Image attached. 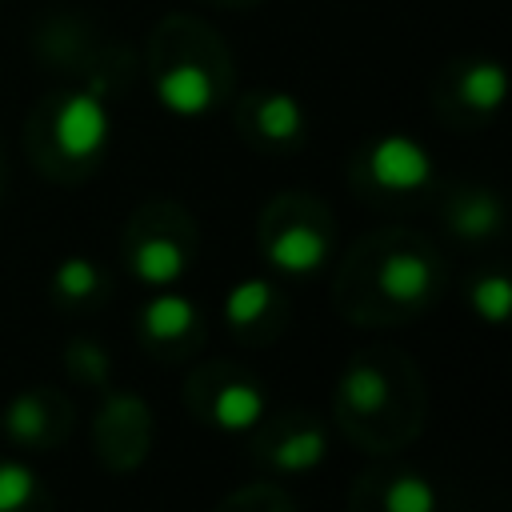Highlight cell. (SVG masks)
<instances>
[{
	"label": "cell",
	"instance_id": "12",
	"mask_svg": "<svg viewBox=\"0 0 512 512\" xmlns=\"http://www.w3.org/2000/svg\"><path fill=\"white\" fill-rule=\"evenodd\" d=\"M436 508H440L436 488L416 472L396 476L384 492V512H436Z\"/></svg>",
	"mask_w": 512,
	"mask_h": 512
},
{
	"label": "cell",
	"instance_id": "1",
	"mask_svg": "<svg viewBox=\"0 0 512 512\" xmlns=\"http://www.w3.org/2000/svg\"><path fill=\"white\" fill-rule=\"evenodd\" d=\"M52 136L68 160L96 156L112 136V116H108L104 96L96 88H80V92L64 96V104L56 108V120H52Z\"/></svg>",
	"mask_w": 512,
	"mask_h": 512
},
{
	"label": "cell",
	"instance_id": "17",
	"mask_svg": "<svg viewBox=\"0 0 512 512\" xmlns=\"http://www.w3.org/2000/svg\"><path fill=\"white\" fill-rule=\"evenodd\" d=\"M508 304H512V284L504 276H484V280L472 284V308L488 324H500L508 316Z\"/></svg>",
	"mask_w": 512,
	"mask_h": 512
},
{
	"label": "cell",
	"instance_id": "9",
	"mask_svg": "<svg viewBox=\"0 0 512 512\" xmlns=\"http://www.w3.org/2000/svg\"><path fill=\"white\" fill-rule=\"evenodd\" d=\"M504 92H508V80H504V68L492 64V60H476L464 76H460V100L472 108V112H492L504 104Z\"/></svg>",
	"mask_w": 512,
	"mask_h": 512
},
{
	"label": "cell",
	"instance_id": "3",
	"mask_svg": "<svg viewBox=\"0 0 512 512\" xmlns=\"http://www.w3.org/2000/svg\"><path fill=\"white\" fill-rule=\"evenodd\" d=\"M156 100L172 112V116H204L212 104H216V80L204 64L196 60H180L172 68H164L156 76Z\"/></svg>",
	"mask_w": 512,
	"mask_h": 512
},
{
	"label": "cell",
	"instance_id": "18",
	"mask_svg": "<svg viewBox=\"0 0 512 512\" xmlns=\"http://www.w3.org/2000/svg\"><path fill=\"white\" fill-rule=\"evenodd\" d=\"M52 284H56V292H60V296H68V300H84V296H92V292H96L100 276H96V268H92L88 260L72 256V260H64V264L56 268Z\"/></svg>",
	"mask_w": 512,
	"mask_h": 512
},
{
	"label": "cell",
	"instance_id": "7",
	"mask_svg": "<svg viewBox=\"0 0 512 512\" xmlns=\"http://www.w3.org/2000/svg\"><path fill=\"white\" fill-rule=\"evenodd\" d=\"M132 268H136V276H140L144 284L164 288V284H172V280L184 272V252H180L176 240H168V236H152V240H144V244L136 248Z\"/></svg>",
	"mask_w": 512,
	"mask_h": 512
},
{
	"label": "cell",
	"instance_id": "4",
	"mask_svg": "<svg viewBox=\"0 0 512 512\" xmlns=\"http://www.w3.org/2000/svg\"><path fill=\"white\" fill-rule=\"evenodd\" d=\"M328 256V244L316 228H304V224H292L284 232H276L268 240V260L272 268L288 272V276H304V272H316Z\"/></svg>",
	"mask_w": 512,
	"mask_h": 512
},
{
	"label": "cell",
	"instance_id": "14",
	"mask_svg": "<svg viewBox=\"0 0 512 512\" xmlns=\"http://www.w3.org/2000/svg\"><path fill=\"white\" fill-rule=\"evenodd\" d=\"M268 304H272V284L268 280H240L228 292L224 312H228L232 324H252V320H260L268 312Z\"/></svg>",
	"mask_w": 512,
	"mask_h": 512
},
{
	"label": "cell",
	"instance_id": "15",
	"mask_svg": "<svg viewBox=\"0 0 512 512\" xmlns=\"http://www.w3.org/2000/svg\"><path fill=\"white\" fill-rule=\"evenodd\" d=\"M500 224V204L484 192L468 196L460 208H456V232L460 236H492Z\"/></svg>",
	"mask_w": 512,
	"mask_h": 512
},
{
	"label": "cell",
	"instance_id": "5",
	"mask_svg": "<svg viewBox=\"0 0 512 512\" xmlns=\"http://www.w3.org/2000/svg\"><path fill=\"white\" fill-rule=\"evenodd\" d=\"M376 284H380V292H384L388 300L412 304V300H420V296L432 288V264H428L424 256H416V252H392V256L380 264Z\"/></svg>",
	"mask_w": 512,
	"mask_h": 512
},
{
	"label": "cell",
	"instance_id": "16",
	"mask_svg": "<svg viewBox=\"0 0 512 512\" xmlns=\"http://www.w3.org/2000/svg\"><path fill=\"white\" fill-rule=\"evenodd\" d=\"M4 428L16 440H40V432H44V404H40V396H32V392L16 396L8 404V412H4Z\"/></svg>",
	"mask_w": 512,
	"mask_h": 512
},
{
	"label": "cell",
	"instance_id": "10",
	"mask_svg": "<svg viewBox=\"0 0 512 512\" xmlns=\"http://www.w3.org/2000/svg\"><path fill=\"white\" fill-rule=\"evenodd\" d=\"M192 320H196V308L184 296H176V292H160V296H152L144 304V332L156 336V340L184 336L192 328Z\"/></svg>",
	"mask_w": 512,
	"mask_h": 512
},
{
	"label": "cell",
	"instance_id": "8",
	"mask_svg": "<svg viewBox=\"0 0 512 512\" xmlns=\"http://www.w3.org/2000/svg\"><path fill=\"white\" fill-rule=\"evenodd\" d=\"M264 416V396L252 384H228L216 400H212V420L224 432H248L256 420Z\"/></svg>",
	"mask_w": 512,
	"mask_h": 512
},
{
	"label": "cell",
	"instance_id": "11",
	"mask_svg": "<svg viewBox=\"0 0 512 512\" xmlns=\"http://www.w3.org/2000/svg\"><path fill=\"white\" fill-rule=\"evenodd\" d=\"M340 392H344V400H348L352 408H360V412H376V408L388 404V380H384V372L372 368V364H352V368L344 372Z\"/></svg>",
	"mask_w": 512,
	"mask_h": 512
},
{
	"label": "cell",
	"instance_id": "6",
	"mask_svg": "<svg viewBox=\"0 0 512 512\" xmlns=\"http://www.w3.org/2000/svg\"><path fill=\"white\" fill-rule=\"evenodd\" d=\"M256 128L260 136L276 140V144H288L304 132V108L296 96L288 92H268L260 104H256Z\"/></svg>",
	"mask_w": 512,
	"mask_h": 512
},
{
	"label": "cell",
	"instance_id": "19",
	"mask_svg": "<svg viewBox=\"0 0 512 512\" xmlns=\"http://www.w3.org/2000/svg\"><path fill=\"white\" fill-rule=\"evenodd\" d=\"M36 488V476L28 464L20 460H4L0 464V512H16Z\"/></svg>",
	"mask_w": 512,
	"mask_h": 512
},
{
	"label": "cell",
	"instance_id": "13",
	"mask_svg": "<svg viewBox=\"0 0 512 512\" xmlns=\"http://www.w3.org/2000/svg\"><path fill=\"white\" fill-rule=\"evenodd\" d=\"M324 448H328L324 432H320V428H304V432L288 436V440L276 448L272 460H276V468H284V472H304V468H312V464L324 460Z\"/></svg>",
	"mask_w": 512,
	"mask_h": 512
},
{
	"label": "cell",
	"instance_id": "2",
	"mask_svg": "<svg viewBox=\"0 0 512 512\" xmlns=\"http://www.w3.org/2000/svg\"><path fill=\"white\" fill-rule=\"evenodd\" d=\"M368 172L380 188L412 192V188H424L432 180V156L424 144H416L408 136H384L368 152Z\"/></svg>",
	"mask_w": 512,
	"mask_h": 512
}]
</instances>
